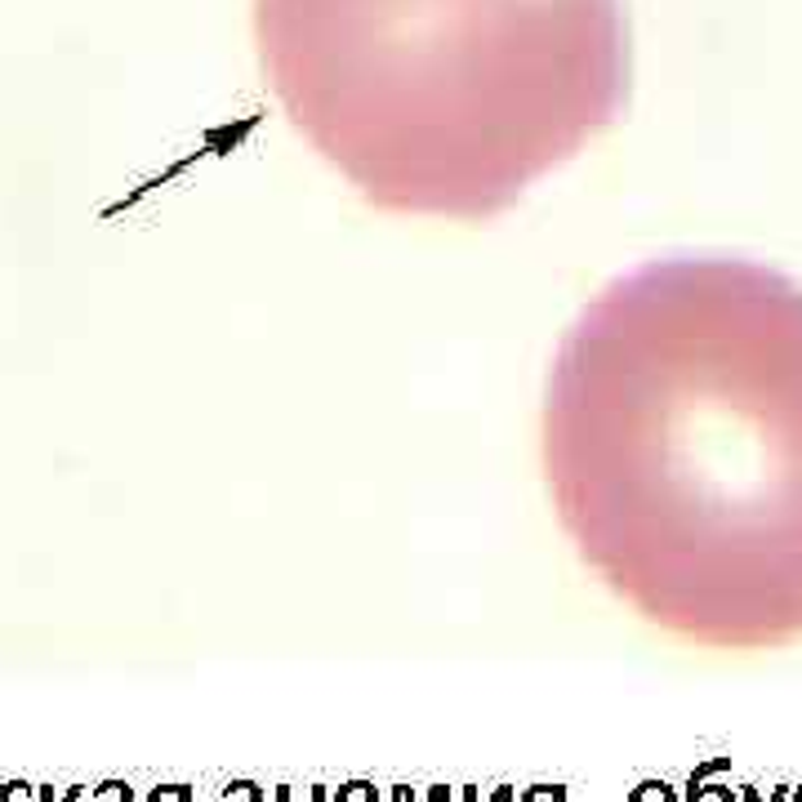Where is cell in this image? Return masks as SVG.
I'll list each match as a JSON object with an SVG mask.
<instances>
[{"label": "cell", "instance_id": "cell-1", "mask_svg": "<svg viewBox=\"0 0 802 802\" xmlns=\"http://www.w3.org/2000/svg\"><path fill=\"white\" fill-rule=\"evenodd\" d=\"M540 455L580 558L646 620L802 633V282L741 254L616 277L553 353Z\"/></svg>", "mask_w": 802, "mask_h": 802}, {"label": "cell", "instance_id": "cell-2", "mask_svg": "<svg viewBox=\"0 0 802 802\" xmlns=\"http://www.w3.org/2000/svg\"><path fill=\"white\" fill-rule=\"evenodd\" d=\"M263 77L370 206L486 224L629 107L625 0H254Z\"/></svg>", "mask_w": 802, "mask_h": 802}]
</instances>
